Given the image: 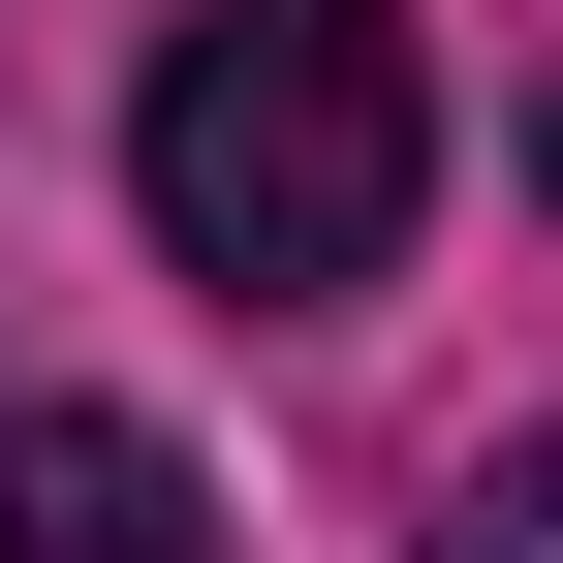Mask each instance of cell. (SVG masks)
<instances>
[{
  "instance_id": "1",
  "label": "cell",
  "mask_w": 563,
  "mask_h": 563,
  "mask_svg": "<svg viewBox=\"0 0 563 563\" xmlns=\"http://www.w3.org/2000/svg\"><path fill=\"white\" fill-rule=\"evenodd\" d=\"M125 188L220 313H344L407 220H439V95H407L376 0H188L157 95H125Z\"/></svg>"
},
{
  "instance_id": "2",
  "label": "cell",
  "mask_w": 563,
  "mask_h": 563,
  "mask_svg": "<svg viewBox=\"0 0 563 563\" xmlns=\"http://www.w3.org/2000/svg\"><path fill=\"white\" fill-rule=\"evenodd\" d=\"M0 563H220L157 407H0Z\"/></svg>"
},
{
  "instance_id": "3",
  "label": "cell",
  "mask_w": 563,
  "mask_h": 563,
  "mask_svg": "<svg viewBox=\"0 0 563 563\" xmlns=\"http://www.w3.org/2000/svg\"><path fill=\"white\" fill-rule=\"evenodd\" d=\"M439 563H563V439H501V470H470V501H439Z\"/></svg>"
},
{
  "instance_id": "4",
  "label": "cell",
  "mask_w": 563,
  "mask_h": 563,
  "mask_svg": "<svg viewBox=\"0 0 563 563\" xmlns=\"http://www.w3.org/2000/svg\"><path fill=\"white\" fill-rule=\"evenodd\" d=\"M532 188H563V125H532Z\"/></svg>"
}]
</instances>
